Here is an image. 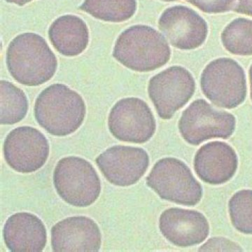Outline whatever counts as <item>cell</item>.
<instances>
[{"label": "cell", "mask_w": 252, "mask_h": 252, "mask_svg": "<svg viewBox=\"0 0 252 252\" xmlns=\"http://www.w3.org/2000/svg\"><path fill=\"white\" fill-rule=\"evenodd\" d=\"M6 66L11 77L27 86H40L51 80L58 61L42 36L23 33L15 37L6 50Z\"/></svg>", "instance_id": "6da1fadb"}, {"label": "cell", "mask_w": 252, "mask_h": 252, "mask_svg": "<svg viewBox=\"0 0 252 252\" xmlns=\"http://www.w3.org/2000/svg\"><path fill=\"white\" fill-rule=\"evenodd\" d=\"M86 107L82 97L62 84L44 89L36 99L34 117L46 132L57 137L74 133L86 117Z\"/></svg>", "instance_id": "7a4b0ae2"}, {"label": "cell", "mask_w": 252, "mask_h": 252, "mask_svg": "<svg viewBox=\"0 0 252 252\" xmlns=\"http://www.w3.org/2000/svg\"><path fill=\"white\" fill-rule=\"evenodd\" d=\"M112 56L128 69L148 72L166 64L171 51L166 39L155 29L135 26L119 35Z\"/></svg>", "instance_id": "3957f363"}, {"label": "cell", "mask_w": 252, "mask_h": 252, "mask_svg": "<svg viewBox=\"0 0 252 252\" xmlns=\"http://www.w3.org/2000/svg\"><path fill=\"white\" fill-rule=\"evenodd\" d=\"M147 185L160 198L178 205L194 206L203 197V188L190 168L173 157L156 162L147 177Z\"/></svg>", "instance_id": "277c9868"}, {"label": "cell", "mask_w": 252, "mask_h": 252, "mask_svg": "<svg viewBox=\"0 0 252 252\" xmlns=\"http://www.w3.org/2000/svg\"><path fill=\"white\" fill-rule=\"evenodd\" d=\"M54 185L59 196L74 207L90 206L101 193V182L95 169L80 157H64L58 162Z\"/></svg>", "instance_id": "5b68a950"}, {"label": "cell", "mask_w": 252, "mask_h": 252, "mask_svg": "<svg viewBox=\"0 0 252 252\" xmlns=\"http://www.w3.org/2000/svg\"><path fill=\"white\" fill-rule=\"evenodd\" d=\"M203 94L220 108L234 109L247 96L245 71L236 61L220 58L209 63L200 79Z\"/></svg>", "instance_id": "8992f818"}, {"label": "cell", "mask_w": 252, "mask_h": 252, "mask_svg": "<svg viewBox=\"0 0 252 252\" xmlns=\"http://www.w3.org/2000/svg\"><path fill=\"white\" fill-rule=\"evenodd\" d=\"M235 127L233 114L217 110L203 99L193 101L179 121L181 135L187 143L194 146L211 139L229 138Z\"/></svg>", "instance_id": "52a82bcc"}, {"label": "cell", "mask_w": 252, "mask_h": 252, "mask_svg": "<svg viewBox=\"0 0 252 252\" xmlns=\"http://www.w3.org/2000/svg\"><path fill=\"white\" fill-rule=\"evenodd\" d=\"M195 90L193 76L180 66H172L158 73L150 79L148 86L149 98L164 120L172 119L188 103Z\"/></svg>", "instance_id": "ba28073f"}, {"label": "cell", "mask_w": 252, "mask_h": 252, "mask_svg": "<svg viewBox=\"0 0 252 252\" xmlns=\"http://www.w3.org/2000/svg\"><path fill=\"white\" fill-rule=\"evenodd\" d=\"M108 127L118 140L144 144L153 137L157 123L150 107L144 100L127 97L118 101L111 109Z\"/></svg>", "instance_id": "9c48e42d"}, {"label": "cell", "mask_w": 252, "mask_h": 252, "mask_svg": "<svg viewBox=\"0 0 252 252\" xmlns=\"http://www.w3.org/2000/svg\"><path fill=\"white\" fill-rule=\"evenodd\" d=\"M49 142L34 127H16L6 136L3 145L4 160L15 171L27 174L37 171L47 161Z\"/></svg>", "instance_id": "30bf717a"}, {"label": "cell", "mask_w": 252, "mask_h": 252, "mask_svg": "<svg viewBox=\"0 0 252 252\" xmlns=\"http://www.w3.org/2000/svg\"><path fill=\"white\" fill-rule=\"evenodd\" d=\"M95 162L109 183L117 187L135 185L148 170L149 157L144 149L114 146L96 158Z\"/></svg>", "instance_id": "8fae6325"}, {"label": "cell", "mask_w": 252, "mask_h": 252, "mask_svg": "<svg viewBox=\"0 0 252 252\" xmlns=\"http://www.w3.org/2000/svg\"><path fill=\"white\" fill-rule=\"evenodd\" d=\"M159 228L164 238L180 248L203 243L210 233L206 217L196 210L170 208L159 219Z\"/></svg>", "instance_id": "7c38bea8"}, {"label": "cell", "mask_w": 252, "mask_h": 252, "mask_svg": "<svg viewBox=\"0 0 252 252\" xmlns=\"http://www.w3.org/2000/svg\"><path fill=\"white\" fill-rule=\"evenodd\" d=\"M53 251L98 252L102 245V234L92 219L84 216L68 217L52 227Z\"/></svg>", "instance_id": "4fadbf2b"}, {"label": "cell", "mask_w": 252, "mask_h": 252, "mask_svg": "<svg viewBox=\"0 0 252 252\" xmlns=\"http://www.w3.org/2000/svg\"><path fill=\"white\" fill-rule=\"evenodd\" d=\"M238 166V159L234 149L220 141L202 146L194 158L195 173L209 185L226 183L234 177Z\"/></svg>", "instance_id": "5bb4252c"}, {"label": "cell", "mask_w": 252, "mask_h": 252, "mask_svg": "<svg viewBox=\"0 0 252 252\" xmlns=\"http://www.w3.org/2000/svg\"><path fill=\"white\" fill-rule=\"evenodd\" d=\"M159 29L174 47L195 49L206 40L207 26L202 18L183 9L167 11L159 21Z\"/></svg>", "instance_id": "9a60e30c"}, {"label": "cell", "mask_w": 252, "mask_h": 252, "mask_svg": "<svg viewBox=\"0 0 252 252\" xmlns=\"http://www.w3.org/2000/svg\"><path fill=\"white\" fill-rule=\"evenodd\" d=\"M3 237L6 248L13 252H42L47 243L45 225L29 212H18L9 217Z\"/></svg>", "instance_id": "2e32d148"}, {"label": "cell", "mask_w": 252, "mask_h": 252, "mask_svg": "<svg viewBox=\"0 0 252 252\" xmlns=\"http://www.w3.org/2000/svg\"><path fill=\"white\" fill-rule=\"evenodd\" d=\"M49 37L54 49L60 54L67 57L77 56L89 45V28L81 18L66 15L51 24Z\"/></svg>", "instance_id": "e0dca14e"}, {"label": "cell", "mask_w": 252, "mask_h": 252, "mask_svg": "<svg viewBox=\"0 0 252 252\" xmlns=\"http://www.w3.org/2000/svg\"><path fill=\"white\" fill-rule=\"evenodd\" d=\"M28 100L23 90L7 81H0V124L14 125L27 115Z\"/></svg>", "instance_id": "ac0fdd59"}, {"label": "cell", "mask_w": 252, "mask_h": 252, "mask_svg": "<svg viewBox=\"0 0 252 252\" xmlns=\"http://www.w3.org/2000/svg\"><path fill=\"white\" fill-rule=\"evenodd\" d=\"M79 9L97 19L119 23L135 13V0H85Z\"/></svg>", "instance_id": "d6986e66"}, {"label": "cell", "mask_w": 252, "mask_h": 252, "mask_svg": "<svg viewBox=\"0 0 252 252\" xmlns=\"http://www.w3.org/2000/svg\"><path fill=\"white\" fill-rule=\"evenodd\" d=\"M221 41L227 51L238 56H252V21L235 20L221 34Z\"/></svg>", "instance_id": "ffe728a7"}, {"label": "cell", "mask_w": 252, "mask_h": 252, "mask_svg": "<svg viewBox=\"0 0 252 252\" xmlns=\"http://www.w3.org/2000/svg\"><path fill=\"white\" fill-rule=\"evenodd\" d=\"M228 211L235 229L252 235V190L243 189L235 193L228 202Z\"/></svg>", "instance_id": "44dd1931"}, {"label": "cell", "mask_w": 252, "mask_h": 252, "mask_svg": "<svg viewBox=\"0 0 252 252\" xmlns=\"http://www.w3.org/2000/svg\"><path fill=\"white\" fill-rule=\"evenodd\" d=\"M199 252H241L243 248L235 242L223 237L209 239L198 250Z\"/></svg>", "instance_id": "7402d4cb"}, {"label": "cell", "mask_w": 252, "mask_h": 252, "mask_svg": "<svg viewBox=\"0 0 252 252\" xmlns=\"http://www.w3.org/2000/svg\"><path fill=\"white\" fill-rule=\"evenodd\" d=\"M238 11L252 16V0H241Z\"/></svg>", "instance_id": "603a6c76"}, {"label": "cell", "mask_w": 252, "mask_h": 252, "mask_svg": "<svg viewBox=\"0 0 252 252\" xmlns=\"http://www.w3.org/2000/svg\"><path fill=\"white\" fill-rule=\"evenodd\" d=\"M9 3H14V4L19 5V6H23V5L31 2L32 0H5Z\"/></svg>", "instance_id": "cb8c5ba5"}, {"label": "cell", "mask_w": 252, "mask_h": 252, "mask_svg": "<svg viewBox=\"0 0 252 252\" xmlns=\"http://www.w3.org/2000/svg\"><path fill=\"white\" fill-rule=\"evenodd\" d=\"M249 76H250V97L252 101V64L250 67V72H249Z\"/></svg>", "instance_id": "d4e9b609"}]
</instances>
